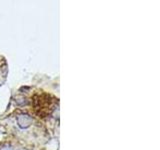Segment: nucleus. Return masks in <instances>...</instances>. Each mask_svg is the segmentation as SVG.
<instances>
[{"mask_svg":"<svg viewBox=\"0 0 160 150\" xmlns=\"http://www.w3.org/2000/svg\"><path fill=\"white\" fill-rule=\"evenodd\" d=\"M32 119L30 118L28 115H20L18 118V123L21 127H28L30 123H31Z\"/></svg>","mask_w":160,"mask_h":150,"instance_id":"nucleus-1","label":"nucleus"},{"mask_svg":"<svg viewBox=\"0 0 160 150\" xmlns=\"http://www.w3.org/2000/svg\"><path fill=\"white\" fill-rule=\"evenodd\" d=\"M2 150H12L11 148H8V147H6V148H3Z\"/></svg>","mask_w":160,"mask_h":150,"instance_id":"nucleus-2","label":"nucleus"},{"mask_svg":"<svg viewBox=\"0 0 160 150\" xmlns=\"http://www.w3.org/2000/svg\"><path fill=\"white\" fill-rule=\"evenodd\" d=\"M22 150H23V149H22Z\"/></svg>","mask_w":160,"mask_h":150,"instance_id":"nucleus-3","label":"nucleus"}]
</instances>
